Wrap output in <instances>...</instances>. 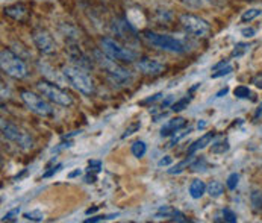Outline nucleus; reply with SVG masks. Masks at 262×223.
Here are the masks:
<instances>
[{
  "mask_svg": "<svg viewBox=\"0 0 262 223\" xmlns=\"http://www.w3.org/2000/svg\"><path fill=\"white\" fill-rule=\"evenodd\" d=\"M191 170L194 172H200V170H205L206 169V159L205 158H195L192 159V163L189 164Z\"/></svg>",
  "mask_w": 262,
  "mask_h": 223,
  "instance_id": "nucleus-27",
  "label": "nucleus"
},
{
  "mask_svg": "<svg viewBox=\"0 0 262 223\" xmlns=\"http://www.w3.org/2000/svg\"><path fill=\"white\" fill-rule=\"evenodd\" d=\"M233 72V67L230 66V64H227L225 67H222V69H219V70H215V73L211 74V77L212 79H217V77H222V76H226V74L232 73Z\"/></svg>",
  "mask_w": 262,
  "mask_h": 223,
  "instance_id": "nucleus-29",
  "label": "nucleus"
},
{
  "mask_svg": "<svg viewBox=\"0 0 262 223\" xmlns=\"http://www.w3.org/2000/svg\"><path fill=\"white\" fill-rule=\"evenodd\" d=\"M32 39H34V44L38 50L44 55H52L56 52V43L55 39L52 38V35L44 31V29H37L34 31L32 34Z\"/></svg>",
  "mask_w": 262,
  "mask_h": 223,
  "instance_id": "nucleus-10",
  "label": "nucleus"
},
{
  "mask_svg": "<svg viewBox=\"0 0 262 223\" xmlns=\"http://www.w3.org/2000/svg\"><path fill=\"white\" fill-rule=\"evenodd\" d=\"M132 155L134 156H137V158H143L144 155H146V152H147V145L144 143V141H141V140H138V141H135L134 145H132Z\"/></svg>",
  "mask_w": 262,
  "mask_h": 223,
  "instance_id": "nucleus-19",
  "label": "nucleus"
},
{
  "mask_svg": "<svg viewBox=\"0 0 262 223\" xmlns=\"http://www.w3.org/2000/svg\"><path fill=\"white\" fill-rule=\"evenodd\" d=\"M250 49V44H247V43H238L236 46H235V49L232 50V56L235 58H238V56H243L247 50Z\"/></svg>",
  "mask_w": 262,
  "mask_h": 223,
  "instance_id": "nucleus-24",
  "label": "nucleus"
},
{
  "mask_svg": "<svg viewBox=\"0 0 262 223\" xmlns=\"http://www.w3.org/2000/svg\"><path fill=\"white\" fill-rule=\"evenodd\" d=\"M173 163V159L170 158V156H165V158H162V159H159V163H158V166L159 167H162V166H170Z\"/></svg>",
  "mask_w": 262,
  "mask_h": 223,
  "instance_id": "nucleus-42",
  "label": "nucleus"
},
{
  "mask_svg": "<svg viewBox=\"0 0 262 223\" xmlns=\"http://www.w3.org/2000/svg\"><path fill=\"white\" fill-rule=\"evenodd\" d=\"M69 55H70V59H72L73 63H76V64H79L80 69H90V67H91V64L86 61V56H85L80 50L76 49V52H73L72 47H70V49H69Z\"/></svg>",
  "mask_w": 262,
  "mask_h": 223,
  "instance_id": "nucleus-16",
  "label": "nucleus"
},
{
  "mask_svg": "<svg viewBox=\"0 0 262 223\" xmlns=\"http://www.w3.org/2000/svg\"><path fill=\"white\" fill-rule=\"evenodd\" d=\"M259 115L262 117V105L258 108V111H256V114H255V118H259Z\"/></svg>",
  "mask_w": 262,
  "mask_h": 223,
  "instance_id": "nucleus-50",
  "label": "nucleus"
},
{
  "mask_svg": "<svg viewBox=\"0 0 262 223\" xmlns=\"http://www.w3.org/2000/svg\"><path fill=\"white\" fill-rule=\"evenodd\" d=\"M118 214H108V216H96V217H90L86 219L85 223H96V222H102V220H111V219H115Z\"/></svg>",
  "mask_w": 262,
  "mask_h": 223,
  "instance_id": "nucleus-34",
  "label": "nucleus"
},
{
  "mask_svg": "<svg viewBox=\"0 0 262 223\" xmlns=\"http://www.w3.org/2000/svg\"><path fill=\"white\" fill-rule=\"evenodd\" d=\"M25 219L34 220V222H41L44 219V214L41 211H28V213H25Z\"/></svg>",
  "mask_w": 262,
  "mask_h": 223,
  "instance_id": "nucleus-31",
  "label": "nucleus"
},
{
  "mask_svg": "<svg viewBox=\"0 0 262 223\" xmlns=\"http://www.w3.org/2000/svg\"><path fill=\"white\" fill-rule=\"evenodd\" d=\"M162 97V93H156L155 96H151V97H149V99H146L143 104H153V102H156V100H159Z\"/></svg>",
  "mask_w": 262,
  "mask_h": 223,
  "instance_id": "nucleus-41",
  "label": "nucleus"
},
{
  "mask_svg": "<svg viewBox=\"0 0 262 223\" xmlns=\"http://www.w3.org/2000/svg\"><path fill=\"white\" fill-rule=\"evenodd\" d=\"M37 90L52 104L59 105V107H70L73 104L72 96L64 91L62 88H59L58 85L47 82V80H39L37 84Z\"/></svg>",
  "mask_w": 262,
  "mask_h": 223,
  "instance_id": "nucleus-5",
  "label": "nucleus"
},
{
  "mask_svg": "<svg viewBox=\"0 0 262 223\" xmlns=\"http://www.w3.org/2000/svg\"><path fill=\"white\" fill-rule=\"evenodd\" d=\"M62 74L69 80V84L79 93H82L83 96H91L94 93V82L83 69H80V67H64Z\"/></svg>",
  "mask_w": 262,
  "mask_h": 223,
  "instance_id": "nucleus-2",
  "label": "nucleus"
},
{
  "mask_svg": "<svg viewBox=\"0 0 262 223\" xmlns=\"http://www.w3.org/2000/svg\"><path fill=\"white\" fill-rule=\"evenodd\" d=\"M173 104H174V97H173V96H168L165 100H162V102H161V108H162V110H164V108H168V107L171 108V105H173Z\"/></svg>",
  "mask_w": 262,
  "mask_h": 223,
  "instance_id": "nucleus-38",
  "label": "nucleus"
},
{
  "mask_svg": "<svg viewBox=\"0 0 262 223\" xmlns=\"http://www.w3.org/2000/svg\"><path fill=\"white\" fill-rule=\"evenodd\" d=\"M135 66H137V69L140 72H143L144 74H153V76L161 74L165 70V66L162 63H159L156 59H151V58H143Z\"/></svg>",
  "mask_w": 262,
  "mask_h": 223,
  "instance_id": "nucleus-11",
  "label": "nucleus"
},
{
  "mask_svg": "<svg viewBox=\"0 0 262 223\" xmlns=\"http://www.w3.org/2000/svg\"><path fill=\"white\" fill-rule=\"evenodd\" d=\"M222 214H223V219H225V222H229V223H235L238 220V217H236V214L232 211V210H223L222 211Z\"/></svg>",
  "mask_w": 262,
  "mask_h": 223,
  "instance_id": "nucleus-33",
  "label": "nucleus"
},
{
  "mask_svg": "<svg viewBox=\"0 0 262 223\" xmlns=\"http://www.w3.org/2000/svg\"><path fill=\"white\" fill-rule=\"evenodd\" d=\"M205 128H206V121L205 120H202V121L197 123V129H205Z\"/></svg>",
  "mask_w": 262,
  "mask_h": 223,
  "instance_id": "nucleus-46",
  "label": "nucleus"
},
{
  "mask_svg": "<svg viewBox=\"0 0 262 223\" xmlns=\"http://www.w3.org/2000/svg\"><path fill=\"white\" fill-rule=\"evenodd\" d=\"M97 210H99L97 207H93V208H88V210H86V214H91V213H96Z\"/></svg>",
  "mask_w": 262,
  "mask_h": 223,
  "instance_id": "nucleus-49",
  "label": "nucleus"
},
{
  "mask_svg": "<svg viewBox=\"0 0 262 223\" xmlns=\"http://www.w3.org/2000/svg\"><path fill=\"white\" fill-rule=\"evenodd\" d=\"M238 181H239V175L238 173H232V175H229V178L226 181V186H227L229 190H235L236 186H238Z\"/></svg>",
  "mask_w": 262,
  "mask_h": 223,
  "instance_id": "nucleus-32",
  "label": "nucleus"
},
{
  "mask_svg": "<svg viewBox=\"0 0 262 223\" xmlns=\"http://www.w3.org/2000/svg\"><path fill=\"white\" fill-rule=\"evenodd\" d=\"M0 67L3 73L14 77V79H23L28 76V67L23 63V59L15 55L11 49H2L0 52Z\"/></svg>",
  "mask_w": 262,
  "mask_h": 223,
  "instance_id": "nucleus-1",
  "label": "nucleus"
},
{
  "mask_svg": "<svg viewBox=\"0 0 262 223\" xmlns=\"http://www.w3.org/2000/svg\"><path fill=\"white\" fill-rule=\"evenodd\" d=\"M185 126H187V118H184V117L171 118V120H168V121L161 128V137H171V135H174L178 131L184 129Z\"/></svg>",
  "mask_w": 262,
  "mask_h": 223,
  "instance_id": "nucleus-12",
  "label": "nucleus"
},
{
  "mask_svg": "<svg viewBox=\"0 0 262 223\" xmlns=\"http://www.w3.org/2000/svg\"><path fill=\"white\" fill-rule=\"evenodd\" d=\"M252 84H253L255 87H258V88H262V72L261 73H258L253 76V79H252Z\"/></svg>",
  "mask_w": 262,
  "mask_h": 223,
  "instance_id": "nucleus-39",
  "label": "nucleus"
},
{
  "mask_svg": "<svg viewBox=\"0 0 262 223\" xmlns=\"http://www.w3.org/2000/svg\"><path fill=\"white\" fill-rule=\"evenodd\" d=\"M241 34H243V37L252 38L255 34H256V31H255L253 28H246V29H243V31H241Z\"/></svg>",
  "mask_w": 262,
  "mask_h": 223,
  "instance_id": "nucleus-40",
  "label": "nucleus"
},
{
  "mask_svg": "<svg viewBox=\"0 0 262 223\" xmlns=\"http://www.w3.org/2000/svg\"><path fill=\"white\" fill-rule=\"evenodd\" d=\"M227 91H229V88H227V87H225L223 90H220V91H219V93L215 94V97H223L225 94H227Z\"/></svg>",
  "mask_w": 262,
  "mask_h": 223,
  "instance_id": "nucleus-45",
  "label": "nucleus"
},
{
  "mask_svg": "<svg viewBox=\"0 0 262 223\" xmlns=\"http://www.w3.org/2000/svg\"><path fill=\"white\" fill-rule=\"evenodd\" d=\"M181 3H184L188 8H199L202 6V0H179Z\"/></svg>",
  "mask_w": 262,
  "mask_h": 223,
  "instance_id": "nucleus-36",
  "label": "nucleus"
},
{
  "mask_svg": "<svg viewBox=\"0 0 262 223\" xmlns=\"http://www.w3.org/2000/svg\"><path fill=\"white\" fill-rule=\"evenodd\" d=\"M261 9L259 8H250V9H247V11H244V14L241 15V22H244V23H247V22H252V20H255L256 17H259L261 15Z\"/></svg>",
  "mask_w": 262,
  "mask_h": 223,
  "instance_id": "nucleus-20",
  "label": "nucleus"
},
{
  "mask_svg": "<svg viewBox=\"0 0 262 223\" xmlns=\"http://www.w3.org/2000/svg\"><path fill=\"white\" fill-rule=\"evenodd\" d=\"M206 193V184L200 179H194L189 186V194L192 199H200Z\"/></svg>",
  "mask_w": 262,
  "mask_h": 223,
  "instance_id": "nucleus-15",
  "label": "nucleus"
},
{
  "mask_svg": "<svg viewBox=\"0 0 262 223\" xmlns=\"http://www.w3.org/2000/svg\"><path fill=\"white\" fill-rule=\"evenodd\" d=\"M230 149V145H229V141L225 140V141H219V143H215V145H212V148H211V153H225Z\"/></svg>",
  "mask_w": 262,
  "mask_h": 223,
  "instance_id": "nucleus-26",
  "label": "nucleus"
},
{
  "mask_svg": "<svg viewBox=\"0 0 262 223\" xmlns=\"http://www.w3.org/2000/svg\"><path fill=\"white\" fill-rule=\"evenodd\" d=\"M18 214H20V208L11 210L9 213H6V214H5V217H3L2 220H3V222H6V220H14V219H15V217L18 216Z\"/></svg>",
  "mask_w": 262,
  "mask_h": 223,
  "instance_id": "nucleus-35",
  "label": "nucleus"
},
{
  "mask_svg": "<svg viewBox=\"0 0 262 223\" xmlns=\"http://www.w3.org/2000/svg\"><path fill=\"white\" fill-rule=\"evenodd\" d=\"M182 28L187 31L189 35L197 38H206L211 34V26L206 20L194 15V14H184L179 18Z\"/></svg>",
  "mask_w": 262,
  "mask_h": 223,
  "instance_id": "nucleus-7",
  "label": "nucleus"
},
{
  "mask_svg": "<svg viewBox=\"0 0 262 223\" xmlns=\"http://www.w3.org/2000/svg\"><path fill=\"white\" fill-rule=\"evenodd\" d=\"M86 183H88V184L96 183V176H86Z\"/></svg>",
  "mask_w": 262,
  "mask_h": 223,
  "instance_id": "nucleus-48",
  "label": "nucleus"
},
{
  "mask_svg": "<svg viewBox=\"0 0 262 223\" xmlns=\"http://www.w3.org/2000/svg\"><path fill=\"white\" fill-rule=\"evenodd\" d=\"M227 64H229V61H222V63H219L217 66H214V67H212V72H215V70H219V69L225 67V66H227Z\"/></svg>",
  "mask_w": 262,
  "mask_h": 223,
  "instance_id": "nucleus-44",
  "label": "nucleus"
},
{
  "mask_svg": "<svg viewBox=\"0 0 262 223\" xmlns=\"http://www.w3.org/2000/svg\"><path fill=\"white\" fill-rule=\"evenodd\" d=\"M20 94H21V100L34 114H37L39 117H52L53 115V108L50 107V104L46 99L39 97L38 94L29 91V90H23Z\"/></svg>",
  "mask_w": 262,
  "mask_h": 223,
  "instance_id": "nucleus-9",
  "label": "nucleus"
},
{
  "mask_svg": "<svg viewBox=\"0 0 262 223\" xmlns=\"http://www.w3.org/2000/svg\"><path fill=\"white\" fill-rule=\"evenodd\" d=\"M2 135L8 141L15 143L17 146H20V148L25 149V150L34 148V140H32V137L29 134L23 132L21 129H18L12 123H6L5 120H2Z\"/></svg>",
  "mask_w": 262,
  "mask_h": 223,
  "instance_id": "nucleus-8",
  "label": "nucleus"
},
{
  "mask_svg": "<svg viewBox=\"0 0 262 223\" xmlns=\"http://www.w3.org/2000/svg\"><path fill=\"white\" fill-rule=\"evenodd\" d=\"M102 50L105 52V55H108L110 58H113L114 61H121V63H134L138 55L130 50L129 47H123L120 43H117L113 38L106 37L102 38L100 41Z\"/></svg>",
  "mask_w": 262,
  "mask_h": 223,
  "instance_id": "nucleus-6",
  "label": "nucleus"
},
{
  "mask_svg": "<svg viewBox=\"0 0 262 223\" xmlns=\"http://www.w3.org/2000/svg\"><path fill=\"white\" fill-rule=\"evenodd\" d=\"M250 200L256 210H262V190H255L250 196Z\"/></svg>",
  "mask_w": 262,
  "mask_h": 223,
  "instance_id": "nucleus-25",
  "label": "nucleus"
},
{
  "mask_svg": "<svg viewBox=\"0 0 262 223\" xmlns=\"http://www.w3.org/2000/svg\"><path fill=\"white\" fill-rule=\"evenodd\" d=\"M192 159H194V158H192V155H189V156H188V159L182 161V163H179V164H178V166H174L173 169H170V170H168V173H170V175H178V173L184 172V169L188 167V166L192 163Z\"/></svg>",
  "mask_w": 262,
  "mask_h": 223,
  "instance_id": "nucleus-23",
  "label": "nucleus"
},
{
  "mask_svg": "<svg viewBox=\"0 0 262 223\" xmlns=\"http://www.w3.org/2000/svg\"><path fill=\"white\" fill-rule=\"evenodd\" d=\"M61 167H62V164H58V166H56V167H53V169H52L50 172L44 173V175H42V178H50V176H52L53 173H56V172H58V170H59Z\"/></svg>",
  "mask_w": 262,
  "mask_h": 223,
  "instance_id": "nucleus-43",
  "label": "nucleus"
},
{
  "mask_svg": "<svg viewBox=\"0 0 262 223\" xmlns=\"http://www.w3.org/2000/svg\"><path fill=\"white\" fill-rule=\"evenodd\" d=\"M233 94H235V97H238V99H250V97H252L250 88H249V87H244V85L236 87V88L233 90Z\"/></svg>",
  "mask_w": 262,
  "mask_h": 223,
  "instance_id": "nucleus-22",
  "label": "nucleus"
},
{
  "mask_svg": "<svg viewBox=\"0 0 262 223\" xmlns=\"http://www.w3.org/2000/svg\"><path fill=\"white\" fill-rule=\"evenodd\" d=\"M189 132H191V129H188V131H185V132H179V131H178V132H176V134L173 135V138H171V140L168 141L167 148H173L174 145H178V143H179V141H181V140H182V138H184L185 135H188Z\"/></svg>",
  "mask_w": 262,
  "mask_h": 223,
  "instance_id": "nucleus-28",
  "label": "nucleus"
},
{
  "mask_svg": "<svg viewBox=\"0 0 262 223\" xmlns=\"http://www.w3.org/2000/svg\"><path fill=\"white\" fill-rule=\"evenodd\" d=\"M143 38L158 49L165 50V52H171V53H184L187 49L184 46L182 41L176 39V38L170 37V35H164V34H156L151 31H144Z\"/></svg>",
  "mask_w": 262,
  "mask_h": 223,
  "instance_id": "nucleus-4",
  "label": "nucleus"
},
{
  "mask_svg": "<svg viewBox=\"0 0 262 223\" xmlns=\"http://www.w3.org/2000/svg\"><path fill=\"white\" fill-rule=\"evenodd\" d=\"M206 193L211 196V197H220L223 193H225V186L220 183V181H211L208 186H206Z\"/></svg>",
  "mask_w": 262,
  "mask_h": 223,
  "instance_id": "nucleus-17",
  "label": "nucleus"
},
{
  "mask_svg": "<svg viewBox=\"0 0 262 223\" xmlns=\"http://www.w3.org/2000/svg\"><path fill=\"white\" fill-rule=\"evenodd\" d=\"M212 138H214V134H212V132H208V134L202 135L199 140H195V141L189 146V149H188V155H194L195 152L205 149L208 145L212 143Z\"/></svg>",
  "mask_w": 262,
  "mask_h": 223,
  "instance_id": "nucleus-14",
  "label": "nucleus"
},
{
  "mask_svg": "<svg viewBox=\"0 0 262 223\" xmlns=\"http://www.w3.org/2000/svg\"><path fill=\"white\" fill-rule=\"evenodd\" d=\"M5 15L11 17L12 20L21 22V20H25V17L28 15V9H26L25 5L17 3V5H12V6H6V8H5Z\"/></svg>",
  "mask_w": 262,
  "mask_h": 223,
  "instance_id": "nucleus-13",
  "label": "nucleus"
},
{
  "mask_svg": "<svg viewBox=\"0 0 262 223\" xmlns=\"http://www.w3.org/2000/svg\"><path fill=\"white\" fill-rule=\"evenodd\" d=\"M140 128H141V123H140V121L132 123V125H130V126L123 132V134H121V138H127V137H130V135H132V134H135Z\"/></svg>",
  "mask_w": 262,
  "mask_h": 223,
  "instance_id": "nucleus-30",
  "label": "nucleus"
},
{
  "mask_svg": "<svg viewBox=\"0 0 262 223\" xmlns=\"http://www.w3.org/2000/svg\"><path fill=\"white\" fill-rule=\"evenodd\" d=\"M176 213H178V210H174V208H171V207H161L159 210H158V213H156V219H170V220H173V217L176 216Z\"/></svg>",
  "mask_w": 262,
  "mask_h": 223,
  "instance_id": "nucleus-18",
  "label": "nucleus"
},
{
  "mask_svg": "<svg viewBox=\"0 0 262 223\" xmlns=\"http://www.w3.org/2000/svg\"><path fill=\"white\" fill-rule=\"evenodd\" d=\"M88 164H90L88 172H91V170H94V172H100V169H102V163H100V161H90Z\"/></svg>",
  "mask_w": 262,
  "mask_h": 223,
  "instance_id": "nucleus-37",
  "label": "nucleus"
},
{
  "mask_svg": "<svg viewBox=\"0 0 262 223\" xmlns=\"http://www.w3.org/2000/svg\"><path fill=\"white\" fill-rule=\"evenodd\" d=\"M189 102H191V96H185V97H182V99L176 100V102H174V104L171 105V111H173V112L184 111L185 108H188Z\"/></svg>",
  "mask_w": 262,
  "mask_h": 223,
  "instance_id": "nucleus-21",
  "label": "nucleus"
},
{
  "mask_svg": "<svg viewBox=\"0 0 262 223\" xmlns=\"http://www.w3.org/2000/svg\"><path fill=\"white\" fill-rule=\"evenodd\" d=\"M96 58H97L99 64L102 66V69H105L108 79L113 82L114 85H115V84H117V85H126V84L130 82L132 73H130L127 69L117 66L113 58H110L108 55H106V56H102L100 53H96Z\"/></svg>",
  "mask_w": 262,
  "mask_h": 223,
  "instance_id": "nucleus-3",
  "label": "nucleus"
},
{
  "mask_svg": "<svg viewBox=\"0 0 262 223\" xmlns=\"http://www.w3.org/2000/svg\"><path fill=\"white\" fill-rule=\"evenodd\" d=\"M80 173H82V172H80V170L77 169V170H75V172H72V173L69 175V178H75V176H79Z\"/></svg>",
  "mask_w": 262,
  "mask_h": 223,
  "instance_id": "nucleus-47",
  "label": "nucleus"
}]
</instances>
